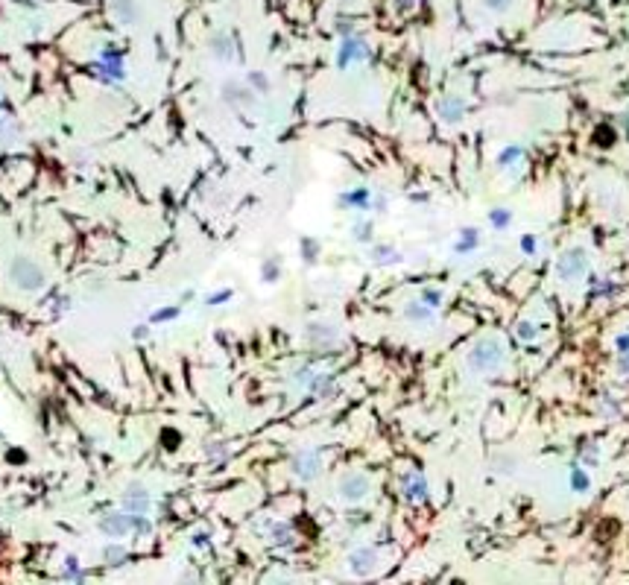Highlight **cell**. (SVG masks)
Wrapping results in <instances>:
<instances>
[{"label": "cell", "instance_id": "cell-1", "mask_svg": "<svg viewBox=\"0 0 629 585\" xmlns=\"http://www.w3.org/2000/svg\"><path fill=\"white\" fill-rule=\"evenodd\" d=\"M504 363H506V346L495 334L480 337L466 354V366L474 375H495V372H501Z\"/></svg>", "mask_w": 629, "mask_h": 585}, {"label": "cell", "instance_id": "cell-2", "mask_svg": "<svg viewBox=\"0 0 629 585\" xmlns=\"http://www.w3.org/2000/svg\"><path fill=\"white\" fill-rule=\"evenodd\" d=\"M588 275V252L583 246H571L556 258V279L562 284H576Z\"/></svg>", "mask_w": 629, "mask_h": 585}, {"label": "cell", "instance_id": "cell-3", "mask_svg": "<svg viewBox=\"0 0 629 585\" xmlns=\"http://www.w3.org/2000/svg\"><path fill=\"white\" fill-rule=\"evenodd\" d=\"M9 281L24 292H39L44 287V269L27 255H18L9 264Z\"/></svg>", "mask_w": 629, "mask_h": 585}, {"label": "cell", "instance_id": "cell-4", "mask_svg": "<svg viewBox=\"0 0 629 585\" xmlns=\"http://www.w3.org/2000/svg\"><path fill=\"white\" fill-rule=\"evenodd\" d=\"M369 492H372V480H369V474H363V471H345L337 480V498L343 503H349V507L363 503L369 498Z\"/></svg>", "mask_w": 629, "mask_h": 585}, {"label": "cell", "instance_id": "cell-5", "mask_svg": "<svg viewBox=\"0 0 629 585\" xmlns=\"http://www.w3.org/2000/svg\"><path fill=\"white\" fill-rule=\"evenodd\" d=\"M290 471H293V477H296V480L313 483V480L322 474V453H319L317 448H302V451H296V453H293V460H290Z\"/></svg>", "mask_w": 629, "mask_h": 585}, {"label": "cell", "instance_id": "cell-6", "mask_svg": "<svg viewBox=\"0 0 629 585\" xmlns=\"http://www.w3.org/2000/svg\"><path fill=\"white\" fill-rule=\"evenodd\" d=\"M345 568H349V574L357 577V579H369L378 568H380V556L378 550L372 544H360L354 547L349 556H345Z\"/></svg>", "mask_w": 629, "mask_h": 585}, {"label": "cell", "instance_id": "cell-7", "mask_svg": "<svg viewBox=\"0 0 629 585\" xmlns=\"http://www.w3.org/2000/svg\"><path fill=\"white\" fill-rule=\"evenodd\" d=\"M305 339L313 348H334L343 343V334L337 325L331 322H307L305 325Z\"/></svg>", "mask_w": 629, "mask_h": 585}, {"label": "cell", "instance_id": "cell-8", "mask_svg": "<svg viewBox=\"0 0 629 585\" xmlns=\"http://www.w3.org/2000/svg\"><path fill=\"white\" fill-rule=\"evenodd\" d=\"M436 115H439L442 123L454 126V123H459L462 118L469 115V100L462 94H445V97H439V100H436Z\"/></svg>", "mask_w": 629, "mask_h": 585}, {"label": "cell", "instance_id": "cell-9", "mask_svg": "<svg viewBox=\"0 0 629 585\" xmlns=\"http://www.w3.org/2000/svg\"><path fill=\"white\" fill-rule=\"evenodd\" d=\"M366 59H369V44H366V41L357 38V36H345V38H343L340 53H337V68H340V71L352 68V64L366 62Z\"/></svg>", "mask_w": 629, "mask_h": 585}, {"label": "cell", "instance_id": "cell-10", "mask_svg": "<svg viewBox=\"0 0 629 585\" xmlns=\"http://www.w3.org/2000/svg\"><path fill=\"white\" fill-rule=\"evenodd\" d=\"M220 94H223V100H226L228 106H237V108H249V106H255V91L246 85V83H240V79H228V83H223Z\"/></svg>", "mask_w": 629, "mask_h": 585}, {"label": "cell", "instance_id": "cell-11", "mask_svg": "<svg viewBox=\"0 0 629 585\" xmlns=\"http://www.w3.org/2000/svg\"><path fill=\"white\" fill-rule=\"evenodd\" d=\"M120 500H123V509H126L129 515H146V512H150V503H153L150 492H146L141 483L126 486V492H123Z\"/></svg>", "mask_w": 629, "mask_h": 585}, {"label": "cell", "instance_id": "cell-12", "mask_svg": "<svg viewBox=\"0 0 629 585\" xmlns=\"http://www.w3.org/2000/svg\"><path fill=\"white\" fill-rule=\"evenodd\" d=\"M401 498L407 503H424L427 500V480L419 471H404L401 474Z\"/></svg>", "mask_w": 629, "mask_h": 585}, {"label": "cell", "instance_id": "cell-13", "mask_svg": "<svg viewBox=\"0 0 629 585\" xmlns=\"http://www.w3.org/2000/svg\"><path fill=\"white\" fill-rule=\"evenodd\" d=\"M208 53L217 62H231V59H235V41H231L228 32H211Z\"/></svg>", "mask_w": 629, "mask_h": 585}, {"label": "cell", "instance_id": "cell-14", "mask_svg": "<svg viewBox=\"0 0 629 585\" xmlns=\"http://www.w3.org/2000/svg\"><path fill=\"white\" fill-rule=\"evenodd\" d=\"M369 258L375 267H395L404 261V255L395 249V246H387V243H375V246L369 249Z\"/></svg>", "mask_w": 629, "mask_h": 585}, {"label": "cell", "instance_id": "cell-15", "mask_svg": "<svg viewBox=\"0 0 629 585\" xmlns=\"http://www.w3.org/2000/svg\"><path fill=\"white\" fill-rule=\"evenodd\" d=\"M404 319H407L410 325H430V322L436 319V311H434V307H427V304L419 299V302L404 304Z\"/></svg>", "mask_w": 629, "mask_h": 585}, {"label": "cell", "instance_id": "cell-16", "mask_svg": "<svg viewBox=\"0 0 629 585\" xmlns=\"http://www.w3.org/2000/svg\"><path fill=\"white\" fill-rule=\"evenodd\" d=\"M100 527H103V533H109V539H123L132 530V515H106Z\"/></svg>", "mask_w": 629, "mask_h": 585}, {"label": "cell", "instance_id": "cell-17", "mask_svg": "<svg viewBox=\"0 0 629 585\" xmlns=\"http://www.w3.org/2000/svg\"><path fill=\"white\" fill-rule=\"evenodd\" d=\"M340 202L345 208H352V211H369L372 208V190L369 188H354L349 193H343Z\"/></svg>", "mask_w": 629, "mask_h": 585}, {"label": "cell", "instance_id": "cell-18", "mask_svg": "<svg viewBox=\"0 0 629 585\" xmlns=\"http://www.w3.org/2000/svg\"><path fill=\"white\" fill-rule=\"evenodd\" d=\"M480 243H483V237H480V229H474V225H466V229L459 232L457 243H454V252L457 255H469V252L480 249Z\"/></svg>", "mask_w": 629, "mask_h": 585}, {"label": "cell", "instance_id": "cell-19", "mask_svg": "<svg viewBox=\"0 0 629 585\" xmlns=\"http://www.w3.org/2000/svg\"><path fill=\"white\" fill-rule=\"evenodd\" d=\"M518 465H521V460L516 457V453H509V451L495 453V457H492V471L498 477H512L518 471Z\"/></svg>", "mask_w": 629, "mask_h": 585}, {"label": "cell", "instance_id": "cell-20", "mask_svg": "<svg viewBox=\"0 0 629 585\" xmlns=\"http://www.w3.org/2000/svg\"><path fill=\"white\" fill-rule=\"evenodd\" d=\"M111 12H114V18H118L120 24H135L138 21V15H141V9H138V0H111Z\"/></svg>", "mask_w": 629, "mask_h": 585}, {"label": "cell", "instance_id": "cell-21", "mask_svg": "<svg viewBox=\"0 0 629 585\" xmlns=\"http://www.w3.org/2000/svg\"><path fill=\"white\" fill-rule=\"evenodd\" d=\"M521 158H524V146L509 143V146H504V150L498 153V167L501 170H512V167L521 164Z\"/></svg>", "mask_w": 629, "mask_h": 585}, {"label": "cell", "instance_id": "cell-22", "mask_svg": "<svg viewBox=\"0 0 629 585\" xmlns=\"http://www.w3.org/2000/svg\"><path fill=\"white\" fill-rule=\"evenodd\" d=\"M571 489L579 492V495H586L591 489V477L586 474V468H579V465L571 468Z\"/></svg>", "mask_w": 629, "mask_h": 585}, {"label": "cell", "instance_id": "cell-23", "mask_svg": "<svg viewBox=\"0 0 629 585\" xmlns=\"http://www.w3.org/2000/svg\"><path fill=\"white\" fill-rule=\"evenodd\" d=\"M509 223H512V211H509V208H492V211H489V225H492V229L504 232Z\"/></svg>", "mask_w": 629, "mask_h": 585}, {"label": "cell", "instance_id": "cell-24", "mask_svg": "<svg viewBox=\"0 0 629 585\" xmlns=\"http://www.w3.org/2000/svg\"><path fill=\"white\" fill-rule=\"evenodd\" d=\"M278 275H281V261H278V258H267V261L261 264V279L267 284H275Z\"/></svg>", "mask_w": 629, "mask_h": 585}, {"label": "cell", "instance_id": "cell-25", "mask_svg": "<svg viewBox=\"0 0 629 585\" xmlns=\"http://www.w3.org/2000/svg\"><path fill=\"white\" fill-rule=\"evenodd\" d=\"M372 232H375L372 220H357V223L352 225V237H354L357 243H372Z\"/></svg>", "mask_w": 629, "mask_h": 585}, {"label": "cell", "instance_id": "cell-26", "mask_svg": "<svg viewBox=\"0 0 629 585\" xmlns=\"http://www.w3.org/2000/svg\"><path fill=\"white\" fill-rule=\"evenodd\" d=\"M419 299H422L427 307H434V311H439L442 302H445V292H442V290H436V287H424Z\"/></svg>", "mask_w": 629, "mask_h": 585}, {"label": "cell", "instance_id": "cell-27", "mask_svg": "<svg viewBox=\"0 0 629 585\" xmlns=\"http://www.w3.org/2000/svg\"><path fill=\"white\" fill-rule=\"evenodd\" d=\"M516 334H518L521 343H536V339H539V328H536V322H518Z\"/></svg>", "mask_w": 629, "mask_h": 585}, {"label": "cell", "instance_id": "cell-28", "mask_svg": "<svg viewBox=\"0 0 629 585\" xmlns=\"http://www.w3.org/2000/svg\"><path fill=\"white\" fill-rule=\"evenodd\" d=\"M272 544H293V533L287 524H272Z\"/></svg>", "mask_w": 629, "mask_h": 585}, {"label": "cell", "instance_id": "cell-29", "mask_svg": "<svg viewBox=\"0 0 629 585\" xmlns=\"http://www.w3.org/2000/svg\"><path fill=\"white\" fill-rule=\"evenodd\" d=\"M489 12H495V15H504V12H509L512 6H516V0H480Z\"/></svg>", "mask_w": 629, "mask_h": 585}, {"label": "cell", "instance_id": "cell-30", "mask_svg": "<svg viewBox=\"0 0 629 585\" xmlns=\"http://www.w3.org/2000/svg\"><path fill=\"white\" fill-rule=\"evenodd\" d=\"M302 255H305V261H313V258L319 255V243H317V240H310V237H305V240H302Z\"/></svg>", "mask_w": 629, "mask_h": 585}, {"label": "cell", "instance_id": "cell-31", "mask_svg": "<svg viewBox=\"0 0 629 585\" xmlns=\"http://www.w3.org/2000/svg\"><path fill=\"white\" fill-rule=\"evenodd\" d=\"M518 246H521V252H524V255H536V249H539V240H536V234H524Z\"/></svg>", "mask_w": 629, "mask_h": 585}, {"label": "cell", "instance_id": "cell-32", "mask_svg": "<svg viewBox=\"0 0 629 585\" xmlns=\"http://www.w3.org/2000/svg\"><path fill=\"white\" fill-rule=\"evenodd\" d=\"M106 559H109V565H120V559H126V550L123 547H109Z\"/></svg>", "mask_w": 629, "mask_h": 585}, {"label": "cell", "instance_id": "cell-33", "mask_svg": "<svg viewBox=\"0 0 629 585\" xmlns=\"http://www.w3.org/2000/svg\"><path fill=\"white\" fill-rule=\"evenodd\" d=\"M179 316V307H164V311L153 313V322H167V319H176Z\"/></svg>", "mask_w": 629, "mask_h": 585}, {"label": "cell", "instance_id": "cell-34", "mask_svg": "<svg viewBox=\"0 0 629 585\" xmlns=\"http://www.w3.org/2000/svg\"><path fill=\"white\" fill-rule=\"evenodd\" d=\"M249 85H255L258 91H267L270 88V79L263 73H249Z\"/></svg>", "mask_w": 629, "mask_h": 585}, {"label": "cell", "instance_id": "cell-35", "mask_svg": "<svg viewBox=\"0 0 629 585\" xmlns=\"http://www.w3.org/2000/svg\"><path fill=\"white\" fill-rule=\"evenodd\" d=\"M228 299H231V290H220V292H214V296H208L205 304L214 307V304H223V302H228Z\"/></svg>", "mask_w": 629, "mask_h": 585}, {"label": "cell", "instance_id": "cell-36", "mask_svg": "<svg viewBox=\"0 0 629 585\" xmlns=\"http://www.w3.org/2000/svg\"><path fill=\"white\" fill-rule=\"evenodd\" d=\"M615 346H618V354H623V351H629V334H623V337H618V339H615Z\"/></svg>", "mask_w": 629, "mask_h": 585}]
</instances>
